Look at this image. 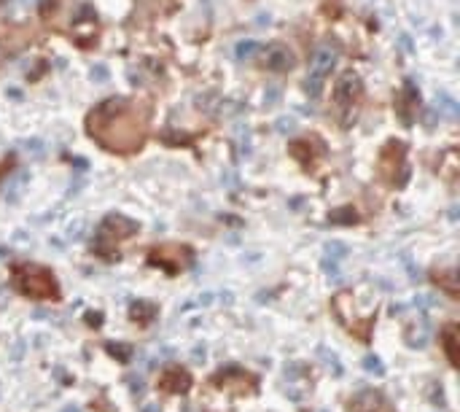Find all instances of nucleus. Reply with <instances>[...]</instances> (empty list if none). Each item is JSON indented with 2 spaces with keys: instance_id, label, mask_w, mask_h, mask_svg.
Wrapping results in <instances>:
<instances>
[{
  "instance_id": "9d476101",
  "label": "nucleus",
  "mask_w": 460,
  "mask_h": 412,
  "mask_svg": "<svg viewBox=\"0 0 460 412\" xmlns=\"http://www.w3.org/2000/svg\"><path fill=\"white\" fill-rule=\"evenodd\" d=\"M350 404H353L350 412H377L383 407V396L377 391H361Z\"/></svg>"
},
{
  "instance_id": "9b49d317",
  "label": "nucleus",
  "mask_w": 460,
  "mask_h": 412,
  "mask_svg": "<svg viewBox=\"0 0 460 412\" xmlns=\"http://www.w3.org/2000/svg\"><path fill=\"white\" fill-rule=\"evenodd\" d=\"M441 345H444V353H447L450 364L458 367V326H447L441 332Z\"/></svg>"
},
{
  "instance_id": "6ab92c4d",
  "label": "nucleus",
  "mask_w": 460,
  "mask_h": 412,
  "mask_svg": "<svg viewBox=\"0 0 460 412\" xmlns=\"http://www.w3.org/2000/svg\"><path fill=\"white\" fill-rule=\"evenodd\" d=\"M363 367H366V369H374L377 375H383V364H380V359H377V356H369V359L363 361Z\"/></svg>"
},
{
  "instance_id": "f257e3e1",
  "label": "nucleus",
  "mask_w": 460,
  "mask_h": 412,
  "mask_svg": "<svg viewBox=\"0 0 460 412\" xmlns=\"http://www.w3.org/2000/svg\"><path fill=\"white\" fill-rule=\"evenodd\" d=\"M86 132L110 151H135L145 141V113L124 97H110L89 113Z\"/></svg>"
},
{
  "instance_id": "b1692460",
  "label": "nucleus",
  "mask_w": 460,
  "mask_h": 412,
  "mask_svg": "<svg viewBox=\"0 0 460 412\" xmlns=\"http://www.w3.org/2000/svg\"><path fill=\"white\" fill-rule=\"evenodd\" d=\"M3 254H5V248H0V256H3Z\"/></svg>"
},
{
  "instance_id": "a211bd4d",
  "label": "nucleus",
  "mask_w": 460,
  "mask_h": 412,
  "mask_svg": "<svg viewBox=\"0 0 460 412\" xmlns=\"http://www.w3.org/2000/svg\"><path fill=\"white\" fill-rule=\"evenodd\" d=\"M326 251H328V254H334V256H337V259H342V256H345V251H348V248H345V245H342V243H328V245H326Z\"/></svg>"
},
{
  "instance_id": "0eeeda50",
  "label": "nucleus",
  "mask_w": 460,
  "mask_h": 412,
  "mask_svg": "<svg viewBox=\"0 0 460 412\" xmlns=\"http://www.w3.org/2000/svg\"><path fill=\"white\" fill-rule=\"evenodd\" d=\"M296 65V57L293 51L283 46V43H272L269 49H264V68L272 71V73H285Z\"/></svg>"
},
{
  "instance_id": "f3484780",
  "label": "nucleus",
  "mask_w": 460,
  "mask_h": 412,
  "mask_svg": "<svg viewBox=\"0 0 460 412\" xmlns=\"http://www.w3.org/2000/svg\"><path fill=\"white\" fill-rule=\"evenodd\" d=\"M253 51H258V43H240V46H237V57H240V60L250 57Z\"/></svg>"
},
{
  "instance_id": "412c9836",
  "label": "nucleus",
  "mask_w": 460,
  "mask_h": 412,
  "mask_svg": "<svg viewBox=\"0 0 460 412\" xmlns=\"http://www.w3.org/2000/svg\"><path fill=\"white\" fill-rule=\"evenodd\" d=\"M86 318H89V324H92V326H100V313H89Z\"/></svg>"
},
{
  "instance_id": "6e6552de",
  "label": "nucleus",
  "mask_w": 460,
  "mask_h": 412,
  "mask_svg": "<svg viewBox=\"0 0 460 412\" xmlns=\"http://www.w3.org/2000/svg\"><path fill=\"white\" fill-rule=\"evenodd\" d=\"M159 388L167 391V393H186V391L191 388V375H189L183 367L170 364V367H165L162 375H159Z\"/></svg>"
},
{
  "instance_id": "4468645a",
  "label": "nucleus",
  "mask_w": 460,
  "mask_h": 412,
  "mask_svg": "<svg viewBox=\"0 0 460 412\" xmlns=\"http://www.w3.org/2000/svg\"><path fill=\"white\" fill-rule=\"evenodd\" d=\"M106 350L113 359H119L121 364H127V361L132 359V348H130V345H121V342H108Z\"/></svg>"
},
{
  "instance_id": "f8f14e48",
  "label": "nucleus",
  "mask_w": 460,
  "mask_h": 412,
  "mask_svg": "<svg viewBox=\"0 0 460 412\" xmlns=\"http://www.w3.org/2000/svg\"><path fill=\"white\" fill-rule=\"evenodd\" d=\"M433 280H436V286H441L452 300L458 297V275L450 269V272H433Z\"/></svg>"
},
{
  "instance_id": "dca6fc26",
  "label": "nucleus",
  "mask_w": 460,
  "mask_h": 412,
  "mask_svg": "<svg viewBox=\"0 0 460 412\" xmlns=\"http://www.w3.org/2000/svg\"><path fill=\"white\" fill-rule=\"evenodd\" d=\"M355 219H358V216L353 213V208H339L337 213H331V216H328V221H331V224H353Z\"/></svg>"
},
{
  "instance_id": "20e7f679",
  "label": "nucleus",
  "mask_w": 460,
  "mask_h": 412,
  "mask_svg": "<svg viewBox=\"0 0 460 412\" xmlns=\"http://www.w3.org/2000/svg\"><path fill=\"white\" fill-rule=\"evenodd\" d=\"M148 262L159 264L165 272L175 275V272H180L183 267H189V264H191V248H186V245H165V248L151 251Z\"/></svg>"
},
{
  "instance_id": "4be33fe9",
  "label": "nucleus",
  "mask_w": 460,
  "mask_h": 412,
  "mask_svg": "<svg viewBox=\"0 0 460 412\" xmlns=\"http://www.w3.org/2000/svg\"><path fill=\"white\" fill-rule=\"evenodd\" d=\"M143 412H159V407H145Z\"/></svg>"
},
{
  "instance_id": "423d86ee",
  "label": "nucleus",
  "mask_w": 460,
  "mask_h": 412,
  "mask_svg": "<svg viewBox=\"0 0 460 412\" xmlns=\"http://www.w3.org/2000/svg\"><path fill=\"white\" fill-rule=\"evenodd\" d=\"M361 95H363V84H361V78L355 73H345L339 75V81L334 84V103H337V108H353L355 103L361 100Z\"/></svg>"
},
{
  "instance_id": "1a4fd4ad",
  "label": "nucleus",
  "mask_w": 460,
  "mask_h": 412,
  "mask_svg": "<svg viewBox=\"0 0 460 412\" xmlns=\"http://www.w3.org/2000/svg\"><path fill=\"white\" fill-rule=\"evenodd\" d=\"M334 62H337V51L331 46H318L315 54H313V60H310V78L323 84V78L331 73Z\"/></svg>"
},
{
  "instance_id": "39448f33",
  "label": "nucleus",
  "mask_w": 460,
  "mask_h": 412,
  "mask_svg": "<svg viewBox=\"0 0 460 412\" xmlns=\"http://www.w3.org/2000/svg\"><path fill=\"white\" fill-rule=\"evenodd\" d=\"M404 156H407V149H404V143H401V141H390L388 146H385V151H383V156H380V167H383L385 181L396 184V186H398L396 173H401V178H407Z\"/></svg>"
},
{
  "instance_id": "ddd939ff",
  "label": "nucleus",
  "mask_w": 460,
  "mask_h": 412,
  "mask_svg": "<svg viewBox=\"0 0 460 412\" xmlns=\"http://www.w3.org/2000/svg\"><path fill=\"white\" fill-rule=\"evenodd\" d=\"M130 315H132V321L148 324V321H154V318H156V307H154V304H148V302H135V304L130 307Z\"/></svg>"
},
{
  "instance_id": "f03ea898",
  "label": "nucleus",
  "mask_w": 460,
  "mask_h": 412,
  "mask_svg": "<svg viewBox=\"0 0 460 412\" xmlns=\"http://www.w3.org/2000/svg\"><path fill=\"white\" fill-rule=\"evenodd\" d=\"M14 286L30 300H60V283L54 272L40 264H19L14 269Z\"/></svg>"
},
{
  "instance_id": "2eb2a0df",
  "label": "nucleus",
  "mask_w": 460,
  "mask_h": 412,
  "mask_svg": "<svg viewBox=\"0 0 460 412\" xmlns=\"http://www.w3.org/2000/svg\"><path fill=\"white\" fill-rule=\"evenodd\" d=\"M291 154H293L302 165H310V162H313V149H310L307 141H296V143H291Z\"/></svg>"
},
{
  "instance_id": "7ed1b4c3",
  "label": "nucleus",
  "mask_w": 460,
  "mask_h": 412,
  "mask_svg": "<svg viewBox=\"0 0 460 412\" xmlns=\"http://www.w3.org/2000/svg\"><path fill=\"white\" fill-rule=\"evenodd\" d=\"M138 229H141L138 221H132V219H127V216H121V213H110V216H106V219L100 221V226H97L95 251H97L100 256H106V259H113L116 243L132 237Z\"/></svg>"
},
{
  "instance_id": "aec40b11",
  "label": "nucleus",
  "mask_w": 460,
  "mask_h": 412,
  "mask_svg": "<svg viewBox=\"0 0 460 412\" xmlns=\"http://www.w3.org/2000/svg\"><path fill=\"white\" fill-rule=\"evenodd\" d=\"M280 130H288V132H291V130H293V119H280Z\"/></svg>"
},
{
  "instance_id": "5701e85b",
  "label": "nucleus",
  "mask_w": 460,
  "mask_h": 412,
  "mask_svg": "<svg viewBox=\"0 0 460 412\" xmlns=\"http://www.w3.org/2000/svg\"><path fill=\"white\" fill-rule=\"evenodd\" d=\"M62 412H81V410H75V407H65Z\"/></svg>"
}]
</instances>
